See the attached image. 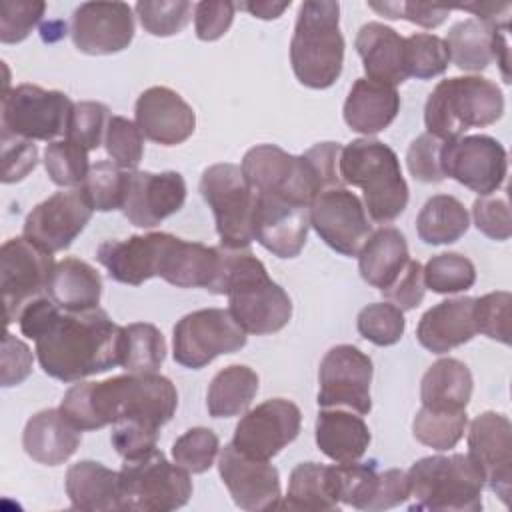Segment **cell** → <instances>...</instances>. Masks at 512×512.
<instances>
[{
	"label": "cell",
	"instance_id": "obj_1",
	"mask_svg": "<svg viewBox=\"0 0 512 512\" xmlns=\"http://www.w3.org/2000/svg\"><path fill=\"white\" fill-rule=\"evenodd\" d=\"M178 392L170 378L150 374H122L102 382H78L66 390L60 412L80 430H98L130 418L162 428L174 416Z\"/></svg>",
	"mask_w": 512,
	"mask_h": 512
},
{
	"label": "cell",
	"instance_id": "obj_2",
	"mask_svg": "<svg viewBox=\"0 0 512 512\" xmlns=\"http://www.w3.org/2000/svg\"><path fill=\"white\" fill-rule=\"evenodd\" d=\"M34 342L38 362L48 376L80 382L120 366L122 326L112 322L102 308L60 310Z\"/></svg>",
	"mask_w": 512,
	"mask_h": 512
},
{
	"label": "cell",
	"instance_id": "obj_3",
	"mask_svg": "<svg viewBox=\"0 0 512 512\" xmlns=\"http://www.w3.org/2000/svg\"><path fill=\"white\" fill-rule=\"evenodd\" d=\"M338 142H318L294 156L276 144H258L242 158V174L258 194L278 196L310 206L312 200L334 186H342L338 174Z\"/></svg>",
	"mask_w": 512,
	"mask_h": 512
},
{
	"label": "cell",
	"instance_id": "obj_4",
	"mask_svg": "<svg viewBox=\"0 0 512 512\" xmlns=\"http://www.w3.org/2000/svg\"><path fill=\"white\" fill-rule=\"evenodd\" d=\"M224 294L230 314L246 334H274L292 318L290 296L268 276L266 266L248 248H228Z\"/></svg>",
	"mask_w": 512,
	"mask_h": 512
},
{
	"label": "cell",
	"instance_id": "obj_5",
	"mask_svg": "<svg viewBox=\"0 0 512 512\" xmlns=\"http://www.w3.org/2000/svg\"><path fill=\"white\" fill-rule=\"evenodd\" d=\"M338 174L342 184L362 188L370 220H396L408 204V184L396 152L376 138H356L340 150Z\"/></svg>",
	"mask_w": 512,
	"mask_h": 512
},
{
	"label": "cell",
	"instance_id": "obj_6",
	"mask_svg": "<svg viewBox=\"0 0 512 512\" xmlns=\"http://www.w3.org/2000/svg\"><path fill=\"white\" fill-rule=\"evenodd\" d=\"M290 64L300 84L324 90L342 74L344 38L340 32V4L306 0L298 8L290 40Z\"/></svg>",
	"mask_w": 512,
	"mask_h": 512
},
{
	"label": "cell",
	"instance_id": "obj_7",
	"mask_svg": "<svg viewBox=\"0 0 512 512\" xmlns=\"http://www.w3.org/2000/svg\"><path fill=\"white\" fill-rule=\"evenodd\" d=\"M504 114L502 90L484 76L440 80L424 106L426 132L448 142L468 128L490 126Z\"/></svg>",
	"mask_w": 512,
	"mask_h": 512
},
{
	"label": "cell",
	"instance_id": "obj_8",
	"mask_svg": "<svg viewBox=\"0 0 512 512\" xmlns=\"http://www.w3.org/2000/svg\"><path fill=\"white\" fill-rule=\"evenodd\" d=\"M410 510L478 512L482 510L484 476L468 454L420 458L406 472Z\"/></svg>",
	"mask_w": 512,
	"mask_h": 512
},
{
	"label": "cell",
	"instance_id": "obj_9",
	"mask_svg": "<svg viewBox=\"0 0 512 512\" xmlns=\"http://www.w3.org/2000/svg\"><path fill=\"white\" fill-rule=\"evenodd\" d=\"M192 496L190 472L160 450L124 460L120 468V504L134 512H168L182 508Z\"/></svg>",
	"mask_w": 512,
	"mask_h": 512
},
{
	"label": "cell",
	"instance_id": "obj_10",
	"mask_svg": "<svg viewBox=\"0 0 512 512\" xmlns=\"http://www.w3.org/2000/svg\"><path fill=\"white\" fill-rule=\"evenodd\" d=\"M200 194L212 208L220 246L248 248L254 240L252 220L258 194L244 178L242 168L230 162L208 166L200 178Z\"/></svg>",
	"mask_w": 512,
	"mask_h": 512
},
{
	"label": "cell",
	"instance_id": "obj_11",
	"mask_svg": "<svg viewBox=\"0 0 512 512\" xmlns=\"http://www.w3.org/2000/svg\"><path fill=\"white\" fill-rule=\"evenodd\" d=\"M74 102L60 90H44L34 84L4 88L0 124L2 134L54 142L66 136Z\"/></svg>",
	"mask_w": 512,
	"mask_h": 512
},
{
	"label": "cell",
	"instance_id": "obj_12",
	"mask_svg": "<svg viewBox=\"0 0 512 512\" xmlns=\"http://www.w3.org/2000/svg\"><path fill=\"white\" fill-rule=\"evenodd\" d=\"M246 346V332L230 310L202 308L182 316L172 330V354L190 370L204 368L222 354Z\"/></svg>",
	"mask_w": 512,
	"mask_h": 512
},
{
	"label": "cell",
	"instance_id": "obj_13",
	"mask_svg": "<svg viewBox=\"0 0 512 512\" xmlns=\"http://www.w3.org/2000/svg\"><path fill=\"white\" fill-rule=\"evenodd\" d=\"M54 264L52 254L36 246L26 236H16L2 244L0 288L6 324L18 320L28 302L46 294V284Z\"/></svg>",
	"mask_w": 512,
	"mask_h": 512
},
{
	"label": "cell",
	"instance_id": "obj_14",
	"mask_svg": "<svg viewBox=\"0 0 512 512\" xmlns=\"http://www.w3.org/2000/svg\"><path fill=\"white\" fill-rule=\"evenodd\" d=\"M372 360L352 344L330 348L318 368V406L346 408L360 416L372 410Z\"/></svg>",
	"mask_w": 512,
	"mask_h": 512
},
{
	"label": "cell",
	"instance_id": "obj_15",
	"mask_svg": "<svg viewBox=\"0 0 512 512\" xmlns=\"http://www.w3.org/2000/svg\"><path fill=\"white\" fill-rule=\"evenodd\" d=\"M442 172L480 196L496 192L508 172L504 146L486 134L460 136L442 146Z\"/></svg>",
	"mask_w": 512,
	"mask_h": 512
},
{
	"label": "cell",
	"instance_id": "obj_16",
	"mask_svg": "<svg viewBox=\"0 0 512 512\" xmlns=\"http://www.w3.org/2000/svg\"><path fill=\"white\" fill-rule=\"evenodd\" d=\"M310 226L332 250L344 256H358L372 234L362 200L344 186L328 188L312 200Z\"/></svg>",
	"mask_w": 512,
	"mask_h": 512
},
{
	"label": "cell",
	"instance_id": "obj_17",
	"mask_svg": "<svg viewBox=\"0 0 512 512\" xmlns=\"http://www.w3.org/2000/svg\"><path fill=\"white\" fill-rule=\"evenodd\" d=\"M302 424L300 408L286 398H270L248 410L234 428L232 444L250 458L270 460L296 440Z\"/></svg>",
	"mask_w": 512,
	"mask_h": 512
},
{
	"label": "cell",
	"instance_id": "obj_18",
	"mask_svg": "<svg viewBox=\"0 0 512 512\" xmlns=\"http://www.w3.org/2000/svg\"><path fill=\"white\" fill-rule=\"evenodd\" d=\"M94 208L82 188H70L36 204L24 220V236L54 254L66 250L86 228Z\"/></svg>",
	"mask_w": 512,
	"mask_h": 512
},
{
	"label": "cell",
	"instance_id": "obj_19",
	"mask_svg": "<svg viewBox=\"0 0 512 512\" xmlns=\"http://www.w3.org/2000/svg\"><path fill=\"white\" fill-rule=\"evenodd\" d=\"M468 456L484 484L508 506L512 494V424L504 414L482 412L470 422Z\"/></svg>",
	"mask_w": 512,
	"mask_h": 512
},
{
	"label": "cell",
	"instance_id": "obj_20",
	"mask_svg": "<svg viewBox=\"0 0 512 512\" xmlns=\"http://www.w3.org/2000/svg\"><path fill=\"white\" fill-rule=\"evenodd\" d=\"M218 472L238 508L246 512L278 508L280 474L268 460L250 458L230 442L218 452Z\"/></svg>",
	"mask_w": 512,
	"mask_h": 512
},
{
	"label": "cell",
	"instance_id": "obj_21",
	"mask_svg": "<svg viewBox=\"0 0 512 512\" xmlns=\"http://www.w3.org/2000/svg\"><path fill=\"white\" fill-rule=\"evenodd\" d=\"M74 46L90 56L122 52L134 38V14L126 2H84L72 12Z\"/></svg>",
	"mask_w": 512,
	"mask_h": 512
},
{
	"label": "cell",
	"instance_id": "obj_22",
	"mask_svg": "<svg viewBox=\"0 0 512 512\" xmlns=\"http://www.w3.org/2000/svg\"><path fill=\"white\" fill-rule=\"evenodd\" d=\"M186 200V182L180 172L128 170L122 212L132 226L154 228L176 214Z\"/></svg>",
	"mask_w": 512,
	"mask_h": 512
},
{
	"label": "cell",
	"instance_id": "obj_23",
	"mask_svg": "<svg viewBox=\"0 0 512 512\" xmlns=\"http://www.w3.org/2000/svg\"><path fill=\"white\" fill-rule=\"evenodd\" d=\"M258 194V192H256ZM310 228V206L270 194L256 196L252 220L254 240L278 258H294L302 252Z\"/></svg>",
	"mask_w": 512,
	"mask_h": 512
},
{
	"label": "cell",
	"instance_id": "obj_24",
	"mask_svg": "<svg viewBox=\"0 0 512 512\" xmlns=\"http://www.w3.org/2000/svg\"><path fill=\"white\" fill-rule=\"evenodd\" d=\"M340 502L358 510H386L408 500V478L400 468L378 472L376 460L336 464Z\"/></svg>",
	"mask_w": 512,
	"mask_h": 512
},
{
	"label": "cell",
	"instance_id": "obj_25",
	"mask_svg": "<svg viewBox=\"0 0 512 512\" xmlns=\"http://www.w3.org/2000/svg\"><path fill=\"white\" fill-rule=\"evenodd\" d=\"M134 116L142 136L162 146L186 142L196 128V114L192 106L178 92L166 86H152L144 90L136 100Z\"/></svg>",
	"mask_w": 512,
	"mask_h": 512
},
{
	"label": "cell",
	"instance_id": "obj_26",
	"mask_svg": "<svg viewBox=\"0 0 512 512\" xmlns=\"http://www.w3.org/2000/svg\"><path fill=\"white\" fill-rule=\"evenodd\" d=\"M444 42L450 50V60L460 70L480 72L488 68L492 60H496L500 64L504 82H510L508 28H496L478 18H468L454 24Z\"/></svg>",
	"mask_w": 512,
	"mask_h": 512
},
{
	"label": "cell",
	"instance_id": "obj_27",
	"mask_svg": "<svg viewBox=\"0 0 512 512\" xmlns=\"http://www.w3.org/2000/svg\"><path fill=\"white\" fill-rule=\"evenodd\" d=\"M168 232L134 234L126 240H106L96 250V260L116 282L140 286L158 274V264Z\"/></svg>",
	"mask_w": 512,
	"mask_h": 512
},
{
	"label": "cell",
	"instance_id": "obj_28",
	"mask_svg": "<svg viewBox=\"0 0 512 512\" xmlns=\"http://www.w3.org/2000/svg\"><path fill=\"white\" fill-rule=\"evenodd\" d=\"M474 334V298L470 296L438 302L422 314L416 328L420 346L434 354L450 352L452 348L470 342Z\"/></svg>",
	"mask_w": 512,
	"mask_h": 512
},
{
	"label": "cell",
	"instance_id": "obj_29",
	"mask_svg": "<svg viewBox=\"0 0 512 512\" xmlns=\"http://www.w3.org/2000/svg\"><path fill=\"white\" fill-rule=\"evenodd\" d=\"M354 46L362 58L366 78L394 88L408 80L404 38L394 28L382 22H368L358 30Z\"/></svg>",
	"mask_w": 512,
	"mask_h": 512
},
{
	"label": "cell",
	"instance_id": "obj_30",
	"mask_svg": "<svg viewBox=\"0 0 512 512\" xmlns=\"http://www.w3.org/2000/svg\"><path fill=\"white\" fill-rule=\"evenodd\" d=\"M22 446L34 462L58 466L80 446V430L60 412V408L40 410L26 422Z\"/></svg>",
	"mask_w": 512,
	"mask_h": 512
},
{
	"label": "cell",
	"instance_id": "obj_31",
	"mask_svg": "<svg viewBox=\"0 0 512 512\" xmlns=\"http://www.w3.org/2000/svg\"><path fill=\"white\" fill-rule=\"evenodd\" d=\"M400 112V96L394 86L358 78L344 102V122L350 130L370 136L388 128Z\"/></svg>",
	"mask_w": 512,
	"mask_h": 512
},
{
	"label": "cell",
	"instance_id": "obj_32",
	"mask_svg": "<svg viewBox=\"0 0 512 512\" xmlns=\"http://www.w3.org/2000/svg\"><path fill=\"white\" fill-rule=\"evenodd\" d=\"M370 438L364 418L352 410L322 408L316 416V444L336 464L360 460Z\"/></svg>",
	"mask_w": 512,
	"mask_h": 512
},
{
	"label": "cell",
	"instance_id": "obj_33",
	"mask_svg": "<svg viewBox=\"0 0 512 512\" xmlns=\"http://www.w3.org/2000/svg\"><path fill=\"white\" fill-rule=\"evenodd\" d=\"M66 494L72 508L88 512L122 510L120 472L94 460H80L66 472Z\"/></svg>",
	"mask_w": 512,
	"mask_h": 512
},
{
	"label": "cell",
	"instance_id": "obj_34",
	"mask_svg": "<svg viewBox=\"0 0 512 512\" xmlns=\"http://www.w3.org/2000/svg\"><path fill=\"white\" fill-rule=\"evenodd\" d=\"M46 296L66 312L92 310L100 304L102 278L88 262L80 258H64L52 268Z\"/></svg>",
	"mask_w": 512,
	"mask_h": 512
},
{
	"label": "cell",
	"instance_id": "obj_35",
	"mask_svg": "<svg viewBox=\"0 0 512 512\" xmlns=\"http://www.w3.org/2000/svg\"><path fill=\"white\" fill-rule=\"evenodd\" d=\"M410 260L408 244L398 228L384 226L368 236L358 252V270L364 282L386 290Z\"/></svg>",
	"mask_w": 512,
	"mask_h": 512
},
{
	"label": "cell",
	"instance_id": "obj_36",
	"mask_svg": "<svg viewBox=\"0 0 512 512\" xmlns=\"http://www.w3.org/2000/svg\"><path fill=\"white\" fill-rule=\"evenodd\" d=\"M338 474L336 464L324 466L318 462L298 464L288 480V492L278 508L304 510V512H326L338 510Z\"/></svg>",
	"mask_w": 512,
	"mask_h": 512
},
{
	"label": "cell",
	"instance_id": "obj_37",
	"mask_svg": "<svg viewBox=\"0 0 512 512\" xmlns=\"http://www.w3.org/2000/svg\"><path fill=\"white\" fill-rule=\"evenodd\" d=\"M472 388V372L462 360L440 358L422 376L420 400L430 410L458 412L466 410Z\"/></svg>",
	"mask_w": 512,
	"mask_h": 512
},
{
	"label": "cell",
	"instance_id": "obj_38",
	"mask_svg": "<svg viewBox=\"0 0 512 512\" xmlns=\"http://www.w3.org/2000/svg\"><path fill=\"white\" fill-rule=\"evenodd\" d=\"M258 374L244 364L222 368L210 382L206 408L212 418L240 416L252 404L258 392Z\"/></svg>",
	"mask_w": 512,
	"mask_h": 512
},
{
	"label": "cell",
	"instance_id": "obj_39",
	"mask_svg": "<svg viewBox=\"0 0 512 512\" xmlns=\"http://www.w3.org/2000/svg\"><path fill=\"white\" fill-rule=\"evenodd\" d=\"M470 226L464 204L450 194H436L426 200L416 216V232L422 242L440 246L460 240Z\"/></svg>",
	"mask_w": 512,
	"mask_h": 512
},
{
	"label": "cell",
	"instance_id": "obj_40",
	"mask_svg": "<svg viewBox=\"0 0 512 512\" xmlns=\"http://www.w3.org/2000/svg\"><path fill=\"white\" fill-rule=\"evenodd\" d=\"M166 358V340L162 332L148 322L122 326L120 366L130 374L158 372Z\"/></svg>",
	"mask_w": 512,
	"mask_h": 512
},
{
	"label": "cell",
	"instance_id": "obj_41",
	"mask_svg": "<svg viewBox=\"0 0 512 512\" xmlns=\"http://www.w3.org/2000/svg\"><path fill=\"white\" fill-rule=\"evenodd\" d=\"M468 424L466 410L458 412H448V410H430V408H420L414 416L412 422V432L414 438L438 452L454 448L460 438L464 436Z\"/></svg>",
	"mask_w": 512,
	"mask_h": 512
},
{
	"label": "cell",
	"instance_id": "obj_42",
	"mask_svg": "<svg viewBox=\"0 0 512 512\" xmlns=\"http://www.w3.org/2000/svg\"><path fill=\"white\" fill-rule=\"evenodd\" d=\"M424 286L436 294H456L474 286L476 268L470 258L458 252H442L422 266Z\"/></svg>",
	"mask_w": 512,
	"mask_h": 512
},
{
	"label": "cell",
	"instance_id": "obj_43",
	"mask_svg": "<svg viewBox=\"0 0 512 512\" xmlns=\"http://www.w3.org/2000/svg\"><path fill=\"white\" fill-rule=\"evenodd\" d=\"M404 64L408 78L428 80L446 72L450 64V50L444 38L418 32L404 38Z\"/></svg>",
	"mask_w": 512,
	"mask_h": 512
},
{
	"label": "cell",
	"instance_id": "obj_44",
	"mask_svg": "<svg viewBox=\"0 0 512 512\" xmlns=\"http://www.w3.org/2000/svg\"><path fill=\"white\" fill-rule=\"evenodd\" d=\"M126 180L128 170L116 166L112 160H102L90 166L88 176L80 188L94 210L110 212L122 208Z\"/></svg>",
	"mask_w": 512,
	"mask_h": 512
},
{
	"label": "cell",
	"instance_id": "obj_45",
	"mask_svg": "<svg viewBox=\"0 0 512 512\" xmlns=\"http://www.w3.org/2000/svg\"><path fill=\"white\" fill-rule=\"evenodd\" d=\"M44 168L50 180L62 188H76L88 176V150L70 142V140H54L44 150Z\"/></svg>",
	"mask_w": 512,
	"mask_h": 512
},
{
	"label": "cell",
	"instance_id": "obj_46",
	"mask_svg": "<svg viewBox=\"0 0 512 512\" xmlns=\"http://www.w3.org/2000/svg\"><path fill=\"white\" fill-rule=\"evenodd\" d=\"M356 328L362 338L376 346L396 344L406 328L404 312L390 302H374L358 312Z\"/></svg>",
	"mask_w": 512,
	"mask_h": 512
},
{
	"label": "cell",
	"instance_id": "obj_47",
	"mask_svg": "<svg viewBox=\"0 0 512 512\" xmlns=\"http://www.w3.org/2000/svg\"><path fill=\"white\" fill-rule=\"evenodd\" d=\"M220 452V440L216 432L204 426L186 430L172 444L174 462L190 474L206 472Z\"/></svg>",
	"mask_w": 512,
	"mask_h": 512
},
{
	"label": "cell",
	"instance_id": "obj_48",
	"mask_svg": "<svg viewBox=\"0 0 512 512\" xmlns=\"http://www.w3.org/2000/svg\"><path fill=\"white\" fill-rule=\"evenodd\" d=\"M136 16L142 28L152 36H174L182 32L194 12V4L186 0H156V2H138L134 6Z\"/></svg>",
	"mask_w": 512,
	"mask_h": 512
},
{
	"label": "cell",
	"instance_id": "obj_49",
	"mask_svg": "<svg viewBox=\"0 0 512 512\" xmlns=\"http://www.w3.org/2000/svg\"><path fill=\"white\" fill-rule=\"evenodd\" d=\"M108 106L94 100H82L72 106L68 128H66V140L82 146L84 150H96L100 144H104L106 126L110 120Z\"/></svg>",
	"mask_w": 512,
	"mask_h": 512
},
{
	"label": "cell",
	"instance_id": "obj_50",
	"mask_svg": "<svg viewBox=\"0 0 512 512\" xmlns=\"http://www.w3.org/2000/svg\"><path fill=\"white\" fill-rule=\"evenodd\" d=\"M104 148L116 166L136 170L144 154V136L136 122L124 116H110L104 134Z\"/></svg>",
	"mask_w": 512,
	"mask_h": 512
},
{
	"label": "cell",
	"instance_id": "obj_51",
	"mask_svg": "<svg viewBox=\"0 0 512 512\" xmlns=\"http://www.w3.org/2000/svg\"><path fill=\"white\" fill-rule=\"evenodd\" d=\"M512 294L506 290L490 292L474 298V324L476 332L510 344V322H512Z\"/></svg>",
	"mask_w": 512,
	"mask_h": 512
},
{
	"label": "cell",
	"instance_id": "obj_52",
	"mask_svg": "<svg viewBox=\"0 0 512 512\" xmlns=\"http://www.w3.org/2000/svg\"><path fill=\"white\" fill-rule=\"evenodd\" d=\"M44 12L46 2L42 0H4L0 4V40L4 44L26 40Z\"/></svg>",
	"mask_w": 512,
	"mask_h": 512
},
{
	"label": "cell",
	"instance_id": "obj_53",
	"mask_svg": "<svg viewBox=\"0 0 512 512\" xmlns=\"http://www.w3.org/2000/svg\"><path fill=\"white\" fill-rule=\"evenodd\" d=\"M442 146L444 140L424 132L420 134L416 140H412V144L408 146L406 152V164L410 174L426 184H438L442 182L446 176L442 172Z\"/></svg>",
	"mask_w": 512,
	"mask_h": 512
},
{
	"label": "cell",
	"instance_id": "obj_54",
	"mask_svg": "<svg viewBox=\"0 0 512 512\" xmlns=\"http://www.w3.org/2000/svg\"><path fill=\"white\" fill-rule=\"evenodd\" d=\"M160 428L150 426L140 420L122 418L112 424V446L124 460H132L144 456L156 448Z\"/></svg>",
	"mask_w": 512,
	"mask_h": 512
},
{
	"label": "cell",
	"instance_id": "obj_55",
	"mask_svg": "<svg viewBox=\"0 0 512 512\" xmlns=\"http://www.w3.org/2000/svg\"><path fill=\"white\" fill-rule=\"evenodd\" d=\"M476 228L492 240H508L512 234V218L506 196H480L472 204Z\"/></svg>",
	"mask_w": 512,
	"mask_h": 512
},
{
	"label": "cell",
	"instance_id": "obj_56",
	"mask_svg": "<svg viewBox=\"0 0 512 512\" xmlns=\"http://www.w3.org/2000/svg\"><path fill=\"white\" fill-rule=\"evenodd\" d=\"M38 164V148L32 140L2 134V182L26 178Z\"/></svg>",
	"mask_w": 512,
	"mask_h": 512
},
{
	"label": "cell",
	"instance_id": "obj_57",
	"mask_svg": "<svg viewBox=\"0 0 512 512\" xmlns=\"http://www.w3.org/2000/svg\"><path fill=\"white\" fill-rule=\"evenodd\" d=\"M368 6L390 20L404 18L422 28H436L450 14V8H446V6H434V4H424V2H380V4L370 2Z\"/></svg>",
	"mask_w": 512,
	"mask_h": 512
},
{
	"label": "cell",
	"instance_id": "obj_58",
	"mask_svg": "<svg viewBox=\"0 0 512 512\" xmlns=\"http://www.w3.org/2000/svg\"><path fill=\"white\" fill-rule=\"evenodd\" d=\"M424 294V274L418 260H408L402 274L386 290H382V296L402 312L416 308L424 300Z\"/></svg>",
	"mask_w": 512,
	"mask_h": 512
},
{
	"label": "cell",
	"instance_id": "obj_59",
	"mask_svg": "<svg viewBox=\"0 0 512 512\" xmlns=\"http://www.w3.org/2000/svg\"><path fill=\"white\" fill-rule=\"evenodd\" d=\"M236 4L232 2H198L194 4V28L196 36L204 42L222 38L234 20Z\"/></svg>",
	"mask_w": 512,
	"mask_h": 512
},
{
	"label": "cell",
	"instance_id": "obj_60",
	"mask_svg": "<svg viewBox=\"0 0 512 512\" xmlns=\"http://www.w3.org/2000/svg\"><path fill=\"white\" fill-rule=\"evenodd\" d=\"M32 372V352L30 348L12 336L8 330L2 340V386H16L28 378Z\"/></svg>",
	"mask_w": 512,
	"mask_h": 512
},
{
	"label": "cell",
	"instance_id": "obj_61",
	"mask_svg": "<svg viewBox=\"0 0 512 512\" xmlns=\"http://www.w3.org/2000/svg\"><path fill=\"white\" fill-rule=\"evenodd\" d=\"M460 10L472 12L478 20L496 26V28H508L512 4L510 2H470L464 6H458Z\"/></svg>",
	"mask_w": 512,
	"mask_h": 512
},
{
	"label": "cell",
	"instance_id": "obj_62",
	"mask_svg": "<svg viewBox=\"0 0 512 512\" xmlns=\"http://www.w3.org/2000/svg\"><path fill=\"white\" fill-rule=\"evenodd\" d=\"M290 0L288 2H242L236 4V8L250 12L252 16L260 18V20H276L278 16H282L284 10H288Z\"/></svg>",
	"mask_w": 512,
	"mask_h": 512
}]
</instances>
